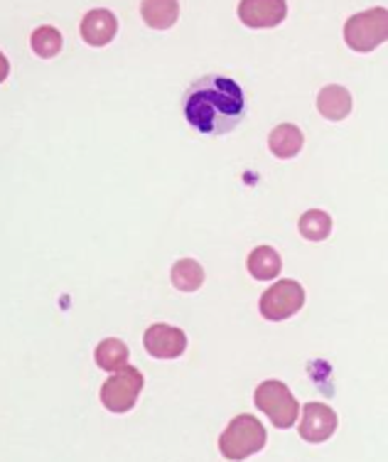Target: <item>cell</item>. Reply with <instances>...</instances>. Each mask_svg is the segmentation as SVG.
Segmentation results:
<instances>
[{
	"label": "cell",
	"instance_id": "cell-1",
	"mask_svg": "<svg viewBox=\"0 0 388 462\" xmlns=\"http://www.w3.org/2000/svg\"><path fill=\"white\" fill-rule=\"evenodd\" d=\"M182 111L197 134L226 135L244 121L246 98L238 81L221 74H207L189 84L182 97Z\"/></svg>",
	"mask_w": 388,
	"mask_h": 462
},
{
	"label": "cell",
	"instance_id": "cell-2",
	"mask_svg": "<svg viewBox=\"0 0 388 462\" xmlns=\"http://www.w3.org/2000/svg\"><path fill=\"white\" fill-rule=\"evenodd\" d=\"M268 443V433L265 426L256 416H241L231 418L229 426L224 428V433L219 438V453L224 460L241 462L251 457V455L261 453Z\"/></svg>",
	"mask_w": 388,
	"mask_h": 462
},
{
	"label": "cell",
	"instance_id": "cell-3",
	"mask_svg": "<svg viewBox=\"0 0 388 462\" xmlns=\"http://www.w3.org/2000/svg\"><path fill=\"white\" fill-rule=\"evenodd\" d=\"M345 42L349 50L362 54L388 42V10L371 8L352 15L345 25Z\"/></svg>",
	"mask_w": 388,
	"mask_h": 462
},
{
	"label": "cell",
	"instance_id": "cell-4",
	"mask_svg": "<svg viewBox=\"0 0 388 462\" xmlns=\"http://www.w3.org/2000/svg\"><path fill=\"white\" fill-rule=\"evenodd\" d=\"M254 401H256V409L263 411L275 428L285 430L298 423L300 403L295 401L291 389L278 379H265L263 383H258Z\"/></svg>",
	"mask_w": 388,
	"mask_h": 462
},
{
	"label": "cell",
	"instance_id": "cell-5",
	"mask_svg": "<svg viewBox=\"0 0 388 462\" xmlns=\"http://www.w3.org/2000/svg\"><path fill=\"white\" fill-rule=\"evenodd\" d=\"M305 305V288L292 278L278 281L275 285H268V291L261 295V315L271 322H282L298 315Z\"/></svg>",
	"mask_w": 388,
	"mask_h": 462
},
{
	"label": "cell",
	"instance_id": "cell-6",
	"mask_svg": "<svg viewBox=\"0 0 388 462\" xmlns=\"http://www.w3.org/2000/svg\"><path fill=\"white\" fill-rule=\"evenodd\" d=\"M143 383H145V376L135 366H128L124 372L108 376V382L101 386L104 409H108L111 413H128L141 396Z\"/></svg>",
	"mask_w": 388,
	"mask_h": 462
},
{
	"label": "cell",
	"instance_id": "cell-7",
	"mask_svg": "<svg viewBox=\"0 0 388 462\" xmlns=\"http://www.w3.org/2000/svg\"><path fill=\"white\" fill-rule=\"evenodd\" d=\"M143 346L155 359H177V356L185 355L187 335L180 328H175V325L155 322V325L145 329Z\"/></svg>",
	"mask_w": 388,
	"mask_h": 462
},
{
	"label": "cell",
	"instance_id": "cell-8",
	"mask_svg": "<svg viewBox=\"0 0 388 462\" xmlns=\"http://www.w3.org/2000/svg\"><path fill=\"white\" fill-rule=\"evenodd\" d=\"M337 426H339V418H337L332 406L319 403V401L305 403L300 420L302 440H308V443H325V440L335 436Z\"/></svg>",
	"mask_w": 388,
	"mask_h": 462
},
{
	"label": "cell",
	"instance_id": "cell-9",
	"mask_svg": "<svg viewBox=\"0 0 388 462\" xmlns=\"http://www.w3.org/2000/svg\"><path fill=\"white\" fill-rule=\"evenodd\" d=\"M288 15L285 0H241L238 3V20L254 30L281 25Z\"/></svg>",
	"mask_w": 388,
	"mask_h": 462
},
{
	"label": "cell",
	"instance_id": "cell-10",
	"mask_svg": "<svg viewBox=\"0 0 388 462\" xmlns=\"http://www.w3.org/2000/svg\"><path fill=\"white\" fill-rule=\"evenodd\" d=\"M81 40L88 47H106L111 45V40L118 32V18L106 8H94L88 10L87 15L81 18L79 25Z\"/></svg>",
	"mask_w": 388,
	"mask_h": 462
},
{
	"label": "cell",
	"instance_id": "cell-11",
	"mask_svg": "<svg viewBox=\"0 0 388 462\" xmlns=\"http://www.w3.org/2000/svg\"><path fill=\"white\" fill-rule=\"evenodd\" d=\"M318 111L327 121H345L352 114V94L339 84H327L318 94Z\"/></svg>",
	"mask_w": 388,
	"mask_h": 462
},
{
	"label": "cell",
	"instance_id": "cell-12",
	"mask_svg": "<svg viewBox=\"0 0 388 462\" xmlns=\"http://www.w3.org/2000/svg\"><path fill=\"white\" fill-rule=\"evenodd\" d=\"M305 135L295 124H281L275 125L271 135H268V148L278 161H291L302 151Z\"/></svg>",
	"mask_w": 388,
	"mask_h": 462
},
{
	"label": "cell",
	"instance_id": "cell-13",
	"mask_svg": "<svg viewBox=\"0 0 388 462\" xmlns=\"http://www.w3.org/2000/svg\"><path fill=\"white\" fill-rule=\"evenodd\" d=\"M94 359H97L98 369L104 372H124L131 366V356H128V346H125L124 339L118 337H106L101 339L94 352Z\"/></svg>",
	"mask_w": 388,
	"mask_h": 462
},
{
	"label": "cell",
	"instance_id": "cell-14",
	"mask_svg": "<svg viewBox=\"0 0 388 462\" xmlns=\"http://www.w3.org/2000/svg\"><path fill=\"white\" fill-rule=\"evenodd\" d=\"M248 273L256 278V281H273L281 276V254L273 246H256V249L248 254Z\"/></svg>",
	"mask_w": 388,
	"mask_h": 462
},
{
	"label": "cell",
	"instance_id": "cell-15",
	"mask_svg": "<svg viewBox=\"0 0 388 462\" xmlns=\"http://www.w3.org/2000/svg\"><path fill=\"white\" fill-rule=\"evenodd\" d=\"M143 23L152 30H168L180 18V3L175 0H145L141 5Z\"/></svg>",
	"mask_w": 388,
	"mask_h": 462
},
{
	"label": "cell",
	"instance_id": "cell-16",
	"mask_svg": "<svg viewBox=\"0 0 388 462\" xmlns=\"http://www.w3.org/2000/svg\"><path fill=\"white\" fill-rule=\"evenodd\" d=\"M170 278L180 293H197L204 283V268L194 258H180L170 271Z\"/></svg>",
	"mask_w": 388,
	"mask_h": 462
},
{
	"label": "cell",
	"instance_id": "cell-17",
	"mask_svg": "<svg viewBox=\"0 0 388 462\" xmlns=\"http://www.w3.org/2000/svg\"><path fill=\"white\" fill-rule=\"evenodd\" d=\"M62 32L52 25H42L37 27L32 37H30V47H32V52L40 57V60H52L57 54L62 52Z\"/></svg>",
	"mask_w": 388,
	"mask_h": 462
},
{
	"label": "cell",
	"instance_id": "cell-18",
	"mask_svg": "<svg viewBox=\"0 0 388 462\" xmlns=\"http://www.w3.org/2000/svg\"><path fill=\"white\" fill-rule=\"evenodd\" d=\"M300 236L308 241H325L332 234V217L322 209H309L298 222Z\"/></svg>",
	"mask_w": 388,
	"mask_h": 462
}]
</instances>
